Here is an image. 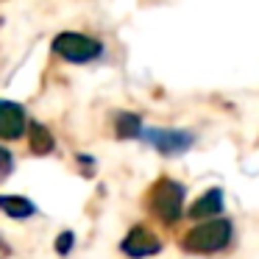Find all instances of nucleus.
I'll return each instance as SVG.
<instances>
[{
	"mask_svg": "<svg viewBox=\"0 0 259 259\" xmlns=\"http://www.w3.org/2000/svg\"><path fill=\"white\" fill-rule=\"evenodd\" d=\"M231 226L229 218H206L203 223H198L195 229H190L181 237V248L190 253H214L223 251L231 242Z\"/></svg>",
	"mask_w": 259,
	"mask_h": 259,
	"instance_id": "1",
	"label": "nucleus"
},
{
	"mask_svg": "<svg viewBox=\"0 0 259 259\" xmlns=\"http://www.w3.org/2000/svg\"><path fill=\"white\" fill-rule=\"evenodd\" d=\"M184 195H187L184 184L162 176L148 192V212L162 223H176L184 214Z\"/></svg>",
	"mask_w": 259,
	"mask_h": 259,
	"instance_id": "2",
	"label": "nucleus"
},
{
	"mask_svg": "<svg viewBox=\"0 0 259 259\" xmlns=\"http://www.w3.org/2000/svg\"><path fill=\"white\" fill-rule=\"evenodd\" d=\"M51 51L70 64H90L103 56V42L95 36L78 34V31H62V34L53 36Z\"/></svg>",
	"mask_w": 259,
	"mask_h": 259,
	"instance_id": "3",
	"label": "nucleus"
},
{
	"mask_svg": "<svg viewBox=\"0 0 259 259\" xmlns=\"http://www.w3.org/2000/svg\"><path fill=\"white\" fill-rule=\"evenodd\" d=\"M120 251L131 259H145V256H153V253L162 251V242H159V237L153 234L148 226H134V229L123 237Z\"/></svg>",
	"mask_w": 259,
	"mask_h": 259,
	"instance_id": "4",
	"label": "nucleus"
},
{
	"mask_svg": "<svg viewBox=\"0 0 259 259\" xmlns=\"http://www.w3.org/2000/svg\"><path fill=\"white\" fill-rule=\"evenodd\" d=\"M148 142L159 153H164V156H179V153L190 151L195 137L190 131H181V128H151L148 131Z\"/></svg>",
	"mask_w": 259,
	"mask_h": 259,
	"instance_id": "5",
	"label": "nucleus"
},
{
	"mask_svg": "<svg viewBox=\"0 0 259 259\" xmlns=\"http://www.w3.org/2000/svg\"><path fill=\"white\" fill-rule=\"evenodd\" d=\"M25 109L14 101H3L0 98V140H20L25 134Z\"/></svg>",
	"mask_w": 259,
	"mask_h": 259,
	"instance_id": "6",
	"label": "nucleus"
},
{
	"mask_svg": "<svg viewBox=\"0 0 259 259\" xmlns=\"http://www.w3.org/2000/svg\"><path fill=\"white\" fill-rule=\"evenodd\" d=\"M223 212V190L220 187H212L209 192H203L195 203L190 206V218L192 220H206V218H218Z\"/></svg>",
	"mask_w": 259,
	"mask_h": 259,
	"instance_id": "7",
	"label": "nucleus"
},
{
	"mask_svg": "<svg viewBox=\"0 0 259 259\" xmlns=\"http://www.w3.org/2000/svg\"><path fill=\"white\" fill-rule=\"evenodd\" d=\"M28 148L31 153H36V156H45V153H51L53 148H56V140H53V134L45 128L42 123H36V120H28Z\"/></svg>",
	"mask_w": 259,
	"mask_h": 259,
	"instance_id": "8",
	"label": "nucleus"
},
{
	"mask_svg": "<svg viewBox=\"0 0 259 259\" xmlns=\"http://www.w3.org/2000/svg\"><path fill=\"white\" fill-rule=\"evenodd\" d=\"M0 209L14 220H25V218H31V214L36 212V206L23 195H0Z\"/></svg>",
	"mask_w": 259,
	"mask_h": 259,
	"instance_id": "9",
	"label": "nucleus"
},
{
	"mask_svg": "<svg viewBox=\"0 0 259 259\" xmlns=\"http://www.w3.org/2000/svg\"><path fill=\"white\" fill-rule=\"evenodd\" d=\"M114 134L120 140H134L142 134V120L134 112H117L114 114Z\"/></svg>",
	"mask_w": 259,
	"mask_h": 259,
	"instance_id": "10",
	"label": "nucleus"
},
{
	"mask_svg": "<svg viewBox=\"0 0 259 259\" xmlns=\"http://www.w3.org/2000/svg\"><path fill=\"white\" fill-rule=\"evenodd\" d=\"M73 245H75V234H73V231H62V234L56 237V253H59V256H67V253L73 251Z\"/></svg>",
	"mask_w": 259,
	"mask_h": 259,
	"instance_id": "11",
	"label": "nucleus"
},
{
	"mask_svg": "<svg viewBox=\"0 0 259 259\" xmlns=\"http://www.w3.org/2000/svg\"><path fill=\"white\" fill-rule=\"evenodd\" d=\"M12 170H14V156H12V151L0 145V181L6 179Z\"/></svg>",
	"mask_w": 259,
	"mask_h": 259,
	"instance_id": "12",
	"label": "nucleus"
}]
</instances>
